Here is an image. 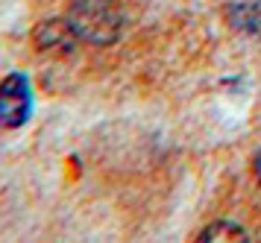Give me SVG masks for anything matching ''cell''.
Instances as JSON below:
<instances>
[{
	"label": "cell",
	"instance_id": "1",
	"mask_svg": "<svg viewBox=\"0 0 261 243\" xmlns=\"http://www.w3.org/2000/svg\"><path fill=\"white\" fill-rule=\"evenodd\" d=\"M68 23L80 41L94 47H109L120 35V9L115 0H73L68 9Z\"/></svg>",
	"mask_w": 261,
	"mask_h": 243
},
{
	"label": "cell",
	"instance_id": "2",
	"mask_svg": "<svg viewBox=\"0 0 261 243\" xmlns=\"http://www.w3.org/2000/svg\"><path fill=\"white\" fill-rule=\"evenodd\" d=\"M33 115V88L21 70L6 73L0 82V126L18 129Z\"/></svg>",
	"mask_w": 261,
	"mask_h": 243
},
{
	"label": "cell",
	"instance_id": "3",
	"mask_svg": "<svg viewBox=\"0 0 261 243\" xmlns=\"http://www.w3.org/2000/svg\"><path fill=\"white\" fill-rule=\"evenodd\" d=\"M36 44L41 50H56V53H71L76 44V33L71 30L68 18H53V21L38 23Z\"/></svg>",
	"mask_w": 261,
	"mask_h": 243
},
{
	"label": "cell",
	"instance_id": "4",
	"mask_svg": "<svg viewBox=\"0 0 261 243\" xmlns=\"http://www.w3.org/2000/svg\"><path fill=\"white\" fill-rule=\"evenodd\" d=\"M197 240L208 243V240H249V237L241 226H235V223H214V226H208Z\"/></svg>",
	"mask_w": 261,
	"mask_h": 243
},
{
	"label": "cell",
	"instance_id": "5",
	"mask_svg": "<svg viewBox=\"0 0 261 243\" xmlns=\"http://www.w3.org/2000/svg\"><path fill=\"white\" fill-rule=\"evenodd\" d=\"M255 176H258V182H261V152L255 155Z\"/></svg>",
	"mask_w": 261,
	"mask_h": 243
}]
</instances>
